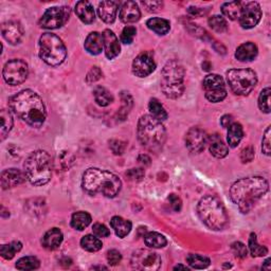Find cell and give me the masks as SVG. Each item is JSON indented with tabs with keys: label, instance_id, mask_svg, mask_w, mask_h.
<instances>
[{
	"label": "cell",
	"instance_id": "33",
	"mask_svg": "<svg viewBox=\"0 0 271 271\" xmlns=\"http://www.w3.org/2000/svg\"><path fill=\"white\" fill-rule=\"evenodd\" d=\"M144 241L147 246L154 249H159L166 247L168 244L167 238L162 234L158 233V232H150L147 235L144 236Z\"/></svg>",
	"mask_w": 271,
	"mask_h": 271
},
{
	"label": "cell",
	"instance_id": "38",
	"mask_svg": "<svg viewBox=\"0 0 271 271\" xmlns=\"http://www.w3.org/2000/svg\"><path fill=\"white\" fill-rule=\"evenodd\" d=\"M249 250H250V253L252 254L253 257H260V256H265L266 254H268V249L265 246H262L257 243L256 235L254 233L250 234Z\"/></svg>",
	"mask_w": 271,
	"mask_h": 271
},
{
	"label": "cell",
	"instance_id": "57",
	"mask_svg": "<svg viewBox=\"0 0 271 271\" xmlns=\"http://www.w3.org/2000/svg\"><path fill=\"white\" fill-rule=\"evenodd\" d=\"M138 161L140 163L144 164V166H150V164H151V159H150L149 156H147V155H141V156H139Z\"/></svg>",
	"mask_w": 271,
	"mask_h": 271
},
{
	"label": "cell",
	"instance_id": "12",
	"mask_svg": "<svg viewBox=\"0 0 271 271\" xmlns=\"http://www.w3.org/2000/svg\"><path fill=\"white\" fill-rule=\"evenodd\" d=\"M202 87L206 92V99L212 103L224 101L227 96L226 85L222 77L218 74H209L202 82Z\"/></svg>",
	"mask_w": 271,
	"mask_h": 271
},
{
	"label": "cell",
	"instance_id": "21",
	"mask_svg": "<svg viewBox=\"0 0 271 271\" xmlns=\"http://www.w3.org/2000/svg\"><path fill=\"white\" fill-rule=\"evenodd\" d=\"M119 17L124 24H132L138 22L141 17V12L138 5L134 2L124 3L121 7Z\"/></svg>",
	"mask_w": 271,
	"mask_h": 271
},
{
	"label": "cell",
	"instance_id": "59",
	"mask_svg": "<svg viewBox=\"0 0 271 271\" xmlns=\"http://www.w3.org/2000/svg\"><path fill=\"white\" fill-rule=\"evenodd\" d=\"M179 269H183V270H189V268L187 266L183 265H177L176 267H174V270H179Z\"/></svg>",
	"mask_w": 271,
	"mask_h": 271
},
{
	"label": "cell",
	"instance_id": "41",
	"mask_svg": "<svg viewBox=\"0 0 271 271\" xmlns=\"http://www.w3.org/2000/svg\"><path fill=\"white\" fill-rule=\"evenodd\" d=\"M208 23H209V26L212 30H214L217 33H224L228 30L227 22L222 16H219V15L212 16L209 18Z\"/></svg>",
	"mask_w": 271,
	"mask_h": 271
},
{
	"label": "cell",
	"instance_id": "14",
	"mask_svg": "<svg viewBox=\"0 0 271 271\" xmlns=\"http://www.w3.org/2000/svg\"><path fill=\"white\" fill-rule=\"evenodd\" d=\"M262 18V10L257 3L249 2L243 3L240 15L238 17V22L241 28L252 29L254 28Z\"/></svg>",
	"mask_w": 271,
	"mask_h": 271
},
{
	"label": "cell",
	"instance_id": "32",
	"mask_svg": "<svg viewBox=\"0 0 271 271\" xmlns=\"http://www.w3.org/2000/svg\"><path fill=\"white\" fill-rule=\"evenodd\" d=\"M93 96L96 104L102 106V107H106V106L110 105L113 102L112 94L107 89L101 86H98L93 90Z\"/></svg>",
	"mask_w": 271,
	"mask_h": 271
},
{
	"label": "cell",
	"instance_id": "50",
	"mask_svg": "<svg viewBox=\"0 0 271 271\" xmlns=\"http://www.w3.org/2000/svg\"><path fill=\"white\" fill-rule=\"evenodd\" d=\"M262 151L265 155L269 156L271 153V141H270V126L267 127L265 130V133L263 136V141H262Z\"/></svg>",
	"mask_w": 271,
	"mask_h": 271
},
{
	"label": "cell",
	"instance_id": "29",
	"mask_svg": "<svg viewBox=\"0 0 271 271\" xmlns=\"http://www.w3.org/2000/svg\"><path fill=\"white\" fill-rule=\"evenodd\" d=\"M147 26L149 29H151L152 31L157 33L158 35H166L171 29V25L169 21L163 18H158V17H154V18L149 19Z\"/></svg>",
	"mask_w": 271,
	"mask_h": 271
},
{
	"label": "cell",
	"instance_id": "19",
	"mask_svg": "<svg viewBox=\"0 0 271 271\" xmlns=\"http://www.w3.org/2000/svg\"><path fill=\"white\" fill-rule=\"evenodd\" d=\"M102 35L104 41L105 55L107 59L112 60L114 57H117L121 52V47L118 37L115 36V34L111 30H109V29H106Z\"/></svg>",
	"mask_w": 271,
	"mask_h": 271
},
{
	"label": "cell",
	"instance_id": "54",
	"mask_svg": "<svg viewBox=\"0 0 271 271\" xmlns=\"http://www.w3.org/2000/svg\"><path fill=\"white\" fill-rule=\"evenodd\" d=\"M126 176L130 180L139 181L144 177V171L142 169H130L126 172Z\"/></svg>",
	"mask_w": 271,
	"mask_h": 271
},
{
	"label": "cell",
	"instance_id": "43",
	"mask_svg": "<svg viewBox=\"0 0 271 271\" xmlns=\"http://www.w3.org/2000/svg\"><path fill=\"white\" fill-rule=\"evenodd\" d=\"M270 93H271L270 88L269 87H266L258 96V107L265 113L270 112Z\"/></svg>",
	"mask_w": 271,
	"mask_h": 271
},
{
	"label": "cell",
	"instance_id": "49",
	"mask_svg": "<svg viewBox=\"0 0 271 271\" xmlns=\"http://www.w3.org/2000/svg\"><path fill=\"white\" fill-rule=\"evenodd\" d=\"M121 259H122V255H121V253L119 252L118 250L111 249L107 252V260H108L109 265L117 266L118 264H120Z\"/></svg>",
	"mask_w": 271,
	"mask_h": 271
},
{
	"label": "cell",
	"instance_id": "18",
	"mask_svg": "<svg viewBox=\"0 0 271 271\" xmlns=\"http://www.w3.org/2000/svg\"><path fill=\"white\" fill-rule=\"evenodd\" d=\"M26 174L17 169H8L2 173V187L4 190L12 189L26 181Z\"/></svg>",
	"mask_w": 271,
	"mask_h": 271
},
{
	"label": "cell",
	"instance_id": "51",
	"mask_svg": "<svg viewBox=\"0 0 271 271\" xmlns=\"http://www.w3.org/2000/svg\"><path fill=\"white\" fill-rule=\"evenodd\" d=\"M102 75H103V73L99 67H92L91 70L88 72V74H87V76H86V81H87V83H94L98 80H100Z\"/></svg>",
	"mask_w": 271,
	"mask_h": 271
},
{
	"label": "cell",
	"instance_id": "53",
	"mask_svg": "<svg viewBox=\"0 0 271 271\" xmlns=\"http://www.w3.org/2000/svg\"><path fill=\"white\" fill-rule=\"evenodd\" d=\"M171 208L175 211V212H179L182 208V201L180 199L179 196H177L176 194H171L168 198Z\"/></svg>",
	"mask_w": 271,
	"mask_h": 271
},
{
	"label": "cell",
	"instance_id": "11",
	"mask_svg": "<svg viewBox=\"0 0 271 271\" xmlns=\"http://www.w3.org/2000/svg\"><path fill=\"white\" fill-rule=\"evenodd\" d=\"M71 15V10L69 7H53L48 9L43 15L40 25L44 29H49L54 30L63 27L68 21H69Z\"/></svg>",
	"mask_w": 271,
	"mask_h": 271
},
{
	"label": "cell",
	"instance_id": "26",
	"mask_svg": "<svg viewBox=\"0 0 271 271\" xmlns=\"http://www.w3.org/2000/svg\"><path fill=\"white\" fill-rule=\"evenodd\" d=\"M258 50L255 44L248 42L240 45L235 52V57L239 62H251L257 56Z\"/></svg>",
	"mask_w": 271,
	"mask_h": 271
},
{
	"label": "cell",
	"instance_id": "6",
	"mask_svg": "<svg viewBox=\"0 0 271 271\" xmlns=\"http://www.w3.org/2000/svg\"><path fill=\"white\" fill-rule=\"evenodd\" d=\"M197 213L201 221L211 230L219 231L228 225L227 211L215 196L207 195L202 197L198 202Z\"/></svg>",
	"mask_w": 271,
	"mask_h": 271
},
{
	"label": "cell",
	"instance_id": "7",
	"mask_svg": "<svg viewBox=\"0 0 271 271\" xmlns=\"http://www.w3.org/2000/svg\"><path fill=\"white\" fill-rule=\"evenodd\" d=\"M161 90L169 99H178L185 91V68L177 60H170L161 72Z\"/></svg>",
	"mask_w": 271,
	"mask_h": 271
},
{
	"label": "cell",
	"instance_id": "16",
	"mask_svg": "<svg viewBox=\"0 0 271 271\" xmlns=\"http://www.w3.org/2000/svg\"><path fill=\"white\" fill-rule=\"evenodd\" d=\"M155 69H156V63L154 61L153 53L150 51L140 53L132 62V73L136 76L145 77Z\"/></svg>",
	"mask_w": 271,
	"mask_h": 271
},
{
	"label": "cell",
	"instance_id": "36",
	"mask_svg": "<svg viewBox=\"0 0 271 271\" xmlns=\"http://www.w3.org/2000/svg\"><path fill=\"white\" fill-rule=\"evenodd\" d=\"M149 109L151 112L152 117H154L155 119L159 120L160 122L166 121L168 119V112L167 110L164 109L163 106L161 105V103L157 100V99H151L150 103H149Z\"/></svg>",
	"mask_w": 271,
	"mask_h": 271
},
{
	"label": "cell",
	"instance_id": "48",
	"mask_svg": "<svg viewBox=\"0 0 271 271\" xmlns=\"http://www.w3.org/2000/svg\"><path fill=\"white\" fill-rule=\"evenodd\" d=\"M142 6L147 9V11L151 13H156L163 8V3L158 2V0H153V2L151 0V2H142Z\"/></svg>",
	"mask_w": 271,
	"mask_h": 271
},
{
	"label": "cell",
	"instance_id": "39",
	"mask_svg": "<svg viewBox=\"0 0 271 271\" xmlns=\"http://www.w3.org/2000/svg\"><path fill=\"white\" fill-rule=\"evenodd\" d=\"M187 263L190 265L191 268L194 269H205L210 266V258L202 256L199 254H189L187 256Z\"/></svg>",
	"mask_w": 271,
	"mask_h": 271
},
{
	"label": "cell",
	"instance_id": "22",
	"mask_svg": "<svg viewBox=\"0 0 271 271\" xmlns=\"http://www.w3.org/2000/svg\"><path fill=\"white\" fill-rule=\"evenodd\" d=\"M64 239L62 231L57 228L47 231L42 238V245L47 250H55L59 248Z\"/></svg>",
	"mask_w": 271,
	"mask_h": 271
},
{
	"label": "cell",
	"instance_id": "1",
	"mask_svg": "<svg viewBox=\"0 0 271 271\" xmlns=\"http://www.w3.org/2000/svg\"><path fill=\"white\" fill-rule=\"evenodd\" d=\"M9 107L19 119L38 128L45 123L47 111L42 98L30 89L22 90L9 99Z\"/></svg>",
	"mask_w": 271,
	"mask_h": 271
},
{
	"label": "cell",
	"instance_id": "42",
	"mask_svg": "<svg viewBox=\"0 0 271 271\" xmlns=\"http://www.w3.org/2000/svg\"><path fill=\"white\" fill-rule=\"evenodd\" d=\"M121 98H122V107L118 113V117H120L121 120H125V118L127 117V114L129 113L132 107V99L128 93L125 92L121 94Z\"/></svg>",
	"mask_w": 271,
	"mask_h": 271
},
{
	"label": "cell",
	"instance_id": "13",
	"mask_svg": "<svg viewBox=\"0 0 271 271\" xmlns=\"http://www.w3.org/2000/svg\"><path fill=\"white\" fill-rule=\"evenodd\" d=\"M4 79L7 84L11 86H16L23 84L28 77L29 68L28 64L19 59H14L9 61L4 68Z\"/></svg>",
	"mask_w": 271,
	"mask_h": 271
},
{
	"label": "cell",
	"instance_id": "55",
	"mask_svg": "<svg viewBox=\"0 0 271 271\" xmlns=\"http://www.w3.org/2000/svg\"><path fill=\"white\" fill-rule=\"evenodd\" d=\"M188 13L192 16L195 17H200L202 15H205L208 13V10L206 9H201V8H194V7H190L188 9Z\"/></svg>",
	"mask_w": 271,
	"mask_h": 271
},
{
	"label": "cell",
	"instance_id": "45",
	"mask_svg": "<svg viewBox=\"0 0 271 271\" xmlns=\"http://www.w3.org/2000/svg\"><path fill=\"white\" fill-rule=\"evenodd\" d=\"M231 249L233 251L234 255L238 258H245L248 254L247 247L243 243H240V241H235V243L232 244Z\"/></svg>",
	"mask_w": 271,
	"mask_h": 271
},
{
	"label": "cell",
	"instance_id": "44",
	"mask_svg": "<svg viewBox=\"0 0 271 271\" xmlns=\"http://www.w3.org/2000/svg\"><path fill=\"white\" fill-rule=\"evenodd\" d=\"M136 34H137V30L134 27L126 26L121 33V42L125 45H130L134 40Z\"/></svg>",
	"mask_w": 271,
	"mask_h": 271
},
{
	"label": "cell",
	"instance_id": "35",
	"mask_svg": "<svg viewBox=\"0 0 271 271\" xmlns=\"http://www.w3.org/2000/svg\"><path fill=\"white\" fill-rule=\"evenodd\" d=\"M0 120H2L0 136H2V141H4L13 127V117H12L11 111L3 109L2 112H0Z\"/></svg>",
	"mask_w": 271,
	"mask_h": 271
},
{
	"label": "cell",
	"instance_id": "23",
	"mask_svg": "<svg viewBox=\"0 0 271 271\" xmlns=\"http://www.w3.org/2000/svg\"><path fill=\"white\" fill-rule=\"evenodd\" d=\"M84 47L86 51L92 55L100 54L104 48L103 35L99 32H91L87 36Z\"/></svg>",
	"mask_w": 271,
	"mask_h": 271
},
{
	"label": "cell",
	"instance_id": "37",
	"mask_svg": "<svg viewBox=\"0 0 271 271\" xmlns=\"http://www.w3.org/2000/svg\"><path fill=\"white\" fill-rule=\"evenodd\" d=\"M23 244L19 240H14L10 244H5L0 248V255L5 259H12L15 254L22 250Z\"/></svg>",
	"mask_w": 271,
	"mask_h": 271
},
{
	"label": "cell",
	"instance_id": "28",
	"mask_svg": "<svg viewBox=\"0 0 271 271\" xmlns=\"http://www.w3.org/2000/svg\"><path fill=\"white\" fill-rule=\"evenodd\" d=\"M244 137V129L239 123H233L230 127H228V144L229 147L234 149L240 143Z\"/></svg>",
	"mask_w": 271,
	"mask_h": 271
},
{
	"label": "cell",
	"instance_id": "56",
	"mask_svg": "<svg viewBox=\"0 0 271 271\" xmlns=\"http://www.w3.org/2000/svg\"><path fill=\"white\" fill-rule=\"evenodd\" d=\"M233 123H234L233 117H232L231 114H225L224 117H222V118L220 119V124H221V126H222V127H225V128L230 127L231 125L233 124Z\"/></svg>",
	"mask_w": 271,
	"mask_h": 271
},
{
	"label": "cell",
	"instance_id": "40",
	"mask_svg": "<svg viewBox=\"0 0 271 271\" xmlns=\"http://www.w3.org/2000/svg\"><path fill=\"white\" fill-rule=\"evenodd\" d=\"M41 262L35 256H25L17 260L16 268L19 270H35L40 268Z\"/></svg>",
	"mask_w": 271,
	"mask_h": 271
},
{
	"label": "cell",
	"instance_id": "10",
	"mask_svg": "<svg viewBox=\"0 0 271 271\" xmlns=\"http://www.w3.org/2000/svg\"><path fill=\"white\" fill-rule=\"evenodd\" d=\"M132 269L140 271H156L161 267V257L149 249L136 250L130 257Z\"/></svg>",
	"mask_w": 271,
	"mask_h": 271
},
{
	"label": "cell",
	"instance_id": "52",
	"mask_svg": "<svg viewBox=\"0 0 271 271\" xmlns=\"http://www.w3.org/2000/svg\"><path fill=\"white\" fill-rule=\"evenodd\" d=\"M254 159V150L252 147L244 149L240 153V160L243 163H249Z\"/></svg>",
	"mask_w": 271,
	"mask_h": 271
},
{
	"label": "cell",
	"instance_id": "46",
	"mask_svg": "<svg viewBox=\"0 0 271 271\" xmlns=\"http://www.w3.org/2000/svg\"><path fill=\"white\" fill-rule=\"evenodd\" d=\"M92 232L95 236L98 237H108L110 235V231L107 229L105 225L100 224V222H96L92 226Z\"/></svg>",
	"mask_w": 271,
	"mask_h": 271
},
{
	"label": "cell",
	"instance_id": "8",
	"mask_svg": "<svg viewBox=\"0 0 271 271\" xmlns=\"http://www.w3.org/2000/svg\"><path fill=\"white\" fill-rule=\"evenodd\" d=\"M40 56L50 66H60L67 56L66 47L59 36L52 33H44L40 38Z\"/></svg>",
	"mask_w": 271,
	"mask_h": 271
},
{
	"label": "cell",
	"instance_id": "5",
	"mask_svg": "<svg viewBox=\"0 0 271 271\" xmlns=\"http://www.w3.org/2000/svg\"><path fill=\"white\" fill-rule=\"evenodd\" d=\"M27 180L33 186H45L52 176V159L46 151H35L24 163Z\"/></svg>",
	"mask_w": 271,
	"mask_h": 271
},
{
	"label": "cell",
	"instance_id": "24",
	"mask_svg": "<svg viewBox=\"0 0 271 271\" xmlns=\"http://www.w3.org/2000/svg\"><path fill=\"white\" fill-rule=\"evenodd\" d=\"M75 13L84 24H92L95 19L94 9L89 2H79L75 5Z\"/></svg>",
	"mask_w": 271,
	"mask_h": 271
},
{
	"label": "cell",
	"instance_id": "30",
	"mask_svg": "<svg viewBox=\"0 0 271 271\" xmlns=\"http://www.w3.org/2000/svg\"><path fill=\"white\" fill-rule=\"evenodd\" d=\"M91 215L89 213L80 211L76 212L71 217V227L75 230L83 231L85 228L88 227L91 224Z\"/></svg>",
	"mask_w": 271,
	"mask_h": 271
},
{
	"label": "cell",
	"instance_id": "3",
	"mask_svg": "<svg viewBox=\"0 0 271 271\" xmlns=\"http://www.w3.org/2000/svg\"><path fill=\"white\" fill-rule=\"evenodd\" d=\"M82 187L90 195L102 194L105 197L113 198L120 193L122 182L113 173L90 168L83 174Z\"/></svg>",
	"mask_w": 271,
	"mask_h": 271
},
{
	"label": "cell",
	"instance_id": "25",
	"mask_svg": "<svg viewBox=\"0 0 271 271\" xmlns=\"http://www.w3.org/2000/svg\"><path fill=\"white\" fill-rule=\"evenodd\" d=\"M208 144H209V150L211 154L215 158H218V159L225 158L229 153L228 147L224 143V141L221 140V138L218 134H212L208 140Z\"/></svg>",
	"mask_w": 271,
	"mask_h": 271
},
{
	"label": "cell",
	"instance_id": "2",
	"mask_svg": "<svg viewBox=\"0 0 271 271\" xmlns=\"http://www.w3.org/2000/svg\"><path fill=\"white\" fill-rule=\"evenodd\" d=\"M268 181L260 176L241 178L234 182L230 189V197L241 213H248L255 202L268 192Z\"/></svg>",
	"mask_w": 271,
	"mask_h": 271
},
{
	"label": "cell",
	"instance_id": "27",
	"mask_svg": "<svg viewBox=\"0 0 271 271\" xmlns=\"http://www.w3.org/2000/svg\"><path fill=\"white\" fill-rule=\"evenodd\" d=\"M110 226L115 232L117 236L120 238H124L125 236H127L132 228L131 222L127 219H124L121 216H113L110 220Z\"/></svg>",
	"mask_w": 271,
	"mask_h": 271
},
{
	"label": "cell",
	"instance_id": "15",
	"mask_svg": "<svg viewBox=\"0 0 271 271\" xmlns=\"http://www.w3.org/2000/svg\"><path fill=\"white\" fill-rule=\"evenodd\" d=\"M209 140L207 132L199 127H192L186 134V147L192 154L205 151Z\"/></svg>",
	"mask_w": 271,
	"mask_h": 271
},
{
	"label": "cell",
	"instance_id": "47",
	"mask_svg": "<svg viewBox=\"0 0 271 271\" xmlns=\"http://www.w3.org/2000/svg\"><path fill=\"white\" fill-rule=\"evenodd\" d=\"M109 148L114 155H122L125 149H126V143L123 142L122 140L113 139L109 142Z\"/></svg>",
	"mask_w": 271,
	"mask_h": 271
},
{
	"label": "cell",
	"instance_id": "58",
	"mask_svg": "<svg viewBox=\"0 0 271 271\" xmlns=\"http://www.w3.org/2000/svg\"><path fill=\"white\" fill-rule=\"evenodd\" d=\"M270 262H271V259H270V258L266 259V260H265V263H264V265H263V269L269 270V269H270Z\"/></svg>",
	"mask_w": 271,
	"mask_h": 271
},
{
	"label": "cell",
	"instance_id": "17",
	"mask_svg": "<svg viewBox=\"0 0 271 271\" xmlns=\"http://www.w3.org/2000/svg\"><path fill=\"white\" fill-rule=\"evenodd\" d=\"M2 33L5 40L11 45H17L24 37V28L18 22L10 21L2 26Z\"/></svg>",
	"mask_w": 271,
	"mask_h": 271
},
{
	"label": "cell",
	"instance_id": "4",
	"mask_svg": "<svg viewBox=\"0 0 271 271\" xmlns=\"http://www.w3.org/2000/svg\"><path fill=\"white\" fill-rule=\"evenodd\" d=\"M137 133L142 147L155 154L162 150L167 141V130L163 124L151 114H144L139 119Z\"/></svg>",
	"mask_w": 271,
	"mask_h": 271
},
{
	"label": "cell",
	"instance_id": "34",
	"mask_svg": "<svg viewBox=\"0 0 271 271\" xmlns=\"http://www.w3.org/2000/svg\"><path fill=\"white\" fill-rule=\"evenodd\" d=\"M81 246L84 250L88 251V252H96V251H99L102 249L103 244L102 240L95 235H85L82 239H81Z\"/></svg>",
	"mask_w": 271,
	"mask_h": 271
},
{
	"label": "cell",
	"instance_id": "20",
	"mask_svg": "<svg viewBox=\"0 0 271 271\" xmlns=\"http://www.w3.org/2000/svg\"><path fill=\"white\" fill-rule=\"evenodd\" d=\"M119 9V4L111 0L102 2L98 8V15L106 24H112L115 21Z\"/></svg>",
	"mask_w": 271,
	"mask_h": 271
},
{
	"label": "cell",
	"instance_id": "9",
	"mask_svg": "<svg viewBox=\"0 0 271 271\" xmlns=\"http://www.w3.org/2000/svg\"><path fill=\"white\" fill-rule=\"evenodd\" d=\"M227 82L237 95H248L257 84L256 73L251 69H231L227 72Z\"/></svg>",
	"mask_w": 271,
	"mask_h": 271
},
{
	"label": "cell",
	"instance_id": "31",
	"mask_svg": "<svg viewBox=\"0 0 271 271\" xmlns=\"http://www.w3.org/2000/svg\"><path fill=\"white\" fill-rule=\"evenodd\" d=\"M241 8H243V3L240 2L226 3L221 7V12L231 21H236L240 15Z\"/></svg>",
	"mask_w": 271,
	"mask_h": 271
}]
</instances>
